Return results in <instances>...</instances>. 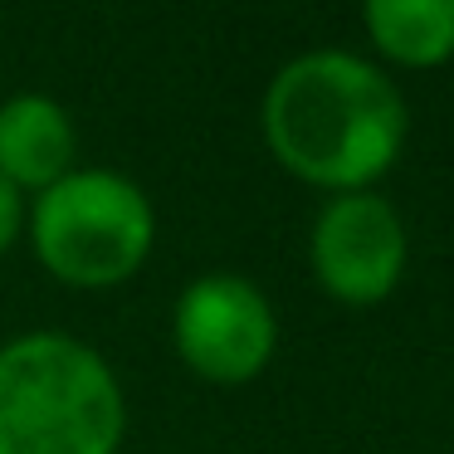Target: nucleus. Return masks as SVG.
Wrapping results in <instances>:
<instances>
[{
    "label": "nucleus",
    "instance_id": "f257e3e1",
    "mask_svg": "<svg viewBox=\"0 0 454 454\" xmlns=\"http://www.w3.org/2000/svg\"><path fill=\"white\" fill-rule=\"evenodd\" d=\"M264 142L308 186L372 191L405 147V103L362 54L308 50L269 79Z\"/></svg>",
    "mask_w": 454,
    "mask_h": 454
},
{
    "label": "nucleus",
    "instance_id": "f03ea898",
    "mask_svg": "<svg viewBox=\"0 0 454 454\" xmlns=\"http://www.w3.org/2000/svg\"><path fill=\"white\" fill-rule=\"evenodd\" d=\"M128 405L113 366L69 333L0 347V454H118Z\"/></svg>",
    "mask_w": 454,
    "mask_h": 454
},
{
    "label": "nucleus",
    "instance_id": "7ed1b4c3",
    "mask_svg": "<svg viewBox=\"0 0 454 454\" xmlns=\"http://www.w3.org/2000/svg\"><path fill=\"white\" fill-rule=\"evenodd\" d=\"M40 264L74 288H113L142 269L157 239L152 200L108 167H74L30 206Z\"/></svg>",
    "mask_w": 454,
    "mask_h": 454
},
{
    "label": "nucleus",
    "instance_id": "20e7f679",
    "mask_svg": "<svg viewBox=\"0 0 454 454\" xmlns=\"http://www.w3.org/2000/svg\"><path fill=\"white\" fill-rule=\"evenodd\" d=\"M171 337L196 376L215 386H245L274 356L278 323L259 284L239 274H206L181 288Z\"/></svg>",
    "mask_w": 454,
    "mask_h": 454
},
{
    "label": "nucleus",
    "instance_id": "39448f33",
    "mask_svg": "<svg viewBox=\"0 0 454 454\" xmlns=\"http://www.w3.org/2000/svg\"><path fill=\"white\" fill-rule=\"evenodd\" d=\"M313 274L337 303L372 308L391 298L405 274V225L376 191H342L313 220L308 235Z\"/></svg>",
    "mask_w": 454,
    "mask_h": 454
},
{
    "label": "nucleus",
    "instance_id": "423d86ee",
    "mask_svg": "<svg viewBox=\"0 0 454 454\" xmlns=\"http://www.w3.org/2000/svg\"><path fill=\"white\" fill-rule=\"evenodd\" d=\"M74 122L44 93H15L0 103V176L15 191H44L74 171Z\"/></svg>",
    "mask_w": 454,
    "mask_h": 454
},
{
    "label": "nucleus",
    "instance_id": "0eeeda50",
    "mask_svg": "<svg viewBox=\"0 0 454 454\" xmlns=\"http://www.w3.org/2000/svg\"><path fill=\"white\" fill-rule=\"evenodd\" d=\"M372 44L401 69L454 59V0H362Z\"/></svg>",
    "mask_w": 454,
    "mask_h": 454
},
{
    "label": "nucleus",
    "instance_id": "6e6552de",
    "mask_svg": "<svg viewBox=\"0 0 454 454\" xmlns=\"http://www.w3.org/2000/svg\"><path fill=\"white\" fill-rule=\"evenodd\" d=\"M25 225V206H20V191L11 186V181L0 176V254L15 245V235H20Z\"/></svg>",
    "mask_w": 454,
    "mask_h": 454
}]
</instances>
